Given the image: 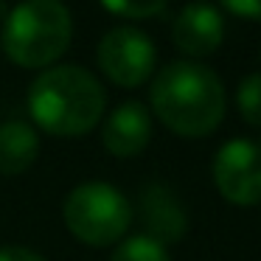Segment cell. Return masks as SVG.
Here are the masks:
<instances>
[{
	"label": "cell",
	"mask_w": 261,
	"mask_h": 261,
	"mask_svg": "<svg viewBox=\"0 0 261 261\" xmlns=\"http://www.w3.org/2000/svg\"><path fill=\"white\" fill-rule=\"evenodd\" d=\"M3 9H6V6H3V0H0V20H3V17L9 14V12H3Z\"/></svg>",
	"instance_id": "2e32d148"
},
{
	"label": "cell",
	"mask_w": 261,
	"mask_h": 261,
	"mask_svg": "<svg viewBox=\"0 0 261 261\" xmlns=\"http://www.w3.org/2000/svg\"><path fill=\"white\" fill-rule=\"evenodd\" d=\"M152 138V115L141 101H126L110 113L101 126V143L115 158H135Z\"/></svg>",
	"instance_id": "ba28073f"
},
{
	"label": "cell",
	"mask_w": 261,
	"mask_h": 261,
	"mask_svg": "<svg viewBox=\"0 0 261 261\" xmlns=\"http://www.w3.org/2000/svg\"><path fill=\"white\" fill-rule=\"evenodd\" d=\"M141 219L146 227V236L154 242H177L186 233V214L182 205L174 199V194L160 182L143 188L141 194Z\"/></svg>",
	"instance_id": "9c48e42d"
},
{
	"label": "cell",
	"mask_w": 261,
	"mask_h": 261,
	"mask_svg": "<svg viewBox=\"0 0 261 261\" xmlns=\"http://www.w3.org/2000/svg\"><path fill=\"white\" fill-rule=\"evenodd\" d=\"M40 154V138L23 121H9L0 126V174H23Z\"/></svg>",
	"instance_id": "30bf717a"
},
{
	"label": "cell",
	"mask_w": 261,
	"mask_h": 261,
	"mask_svg": "<svg viewBox=\"0 0 261 261\" xmlns=\"http://www.w3.org/2000/svg\"><path fill=\"white\" fill-rule=\"evenodd\" d=\"M222 6L230 9L239 17H250V20H261V0H222Z\"/></svg>",
	"instance_id": "5bb4252c"
},
{
	"label": "cell",
	"mask_w": 261,
	"mask_h": 261,
	"mask_svg": "<svg viewBox=\"0 0 261 261\" xmlns=\"http://www.w3.org/2000/svg\"><path fill=\"white\" fill-rule=\"evenodd\" d=\"M0 261H45V258L31 247L12 244V247H0Z\"/></svg>",
	"instance_id": "9a60e30c"
},
{
	"label": "cell",
	"mask_w": 261,
	"mask_h": 261,
	"mask_svg": "<svg viewBox=\"0 0 261 261\" xmlns=\"http://www.w3.org/2000/svg\"><path fill=\"white\" fill-rule=\"evenodd\" d=\"M152 110L171 132L202 138L225 115V87L219 76L199 62H171L152 82Z\"/></svg>",
	"instance_id": "7a4b0ae2"
},
{
	"label": "cell",
	"mask_w": 261,
	"mask_h": 261,
	"mask_svg": "<svg viewBox=\"0 0 261 261\" xmlns=\"http://www.w3.org/2000/svg\"><path fill=\"white\" fill-rule=\"evenodd\" d=\"M110 261H171L166 247L149 236H132L113 253Z\"/></svg>",
	"instance_id": "8fae6325"
},
{
	"label": "cell",
	"mask_w": 261,
	"mask_h": 261,
	"mask_svg": "<svg viewBox=\"0 0 261 261\" xmlns=\"http://www.w3.org/2000/svg\"><path fill=\"white\" fill-rule=\"evenodd\" d=\"M214 182L236 205L261 202V146L250 138H233L214 158Z\"/></svg>",
	"instance_id": "8992f818"
},
{
	"label": "cell",
	"mask_w": 261,
	"mask_h": 261,
	"mask_svg": "<svg viewBox=\"0 0 261 261\" xmlns=\"http://www.w3.org/2000/svg\"><path fill=\"white\" fill-rule=\"evenodd\" d=\"M169 0H101V6L110 14H118V17H129V20H146L154 17L166 9Z\"/></svg>",
	"instance_id": "4fadbf2b"
},
{
	"label": "cell",
	"mask_w": 261,
	"mask_h": 261,
	"mask_svg": "<svg viewBox=\"0 0 261 261\" xmlns=\"http://www.w3.org/2000/svg\"><path fill=\"white\" fill-rule=\"evenodd\" d=\"M174 45L188 57H205L216 51L225 37V17L211 3H188L171 25Z\"/></svg>",
	"instance_id": "52a82bcc"
},
{
	"label": "cell",
	"mask_w": 261,
	"mask_h": 261,
	"mask_svg": "<svg viewBox=\"0 0 261 261\" xmlns=\"http://www.w3.org/2000/svg\"><path fill=\"white\" fill-rule=\"evenodd\" d=\"M236 104L247 124L261 126V73H250L239 82Z\"/></svg>",
	"instance_id": "7c38bea8"
},
{
	"label": "cell",
	"mask_w": 261,
	"mask_h": 261,
	"mask_svg": "<svg viewBox=\"0 0 261 261\" xmlns=\"http://www.w3.org/2000/svg\"><path fill=\"white\" fill-rule=\"evenodd\" d=\"M107 93L90 70L79 65L45 68L29 87V110L40 129L57 138L85 135L98 126Z\"/></svg>",
	"instance_id": "6da1fadb"
},
{
	"label": "cell",
	"mask_w": 261,
	"mask_h": 261,
	"mask_svg": "<svg viewBox=\"0 0 261 261\" xmlns=\"http://www.w3.org/2000/svg\"><path fill=\"white\" fill-rule=\"evenodd\" d=\"M98 68L113 85L118 87H138L152 76L154 70V42L132 25H118L107 31L98 42Z\"/></svg>",
	"instance_id": "5b68a950"
},
{
	"label": "cell",
	"mask_w": 261,
	"mask_h": 261,
	"mask_svg": "<svg viewBox=\"0 0 261 261\" xmlns=\"http://www.w3.org/2000/svg\"><path fill=\"white\" fill-rule=\"evenodd\" d=\"M70 40L73 17L62 0H23L3 17L0 45L20 68H51Z\"/></svg>",
	"instance_id": "3957f363"
},
{
	"label": "cell",
	"mask_w": 261,
	"mask_h": 261,
	"mask_svg": "<svg viewBox=\"0 0 261 261\" xmlns=\"http://www.w3.org/2000/svg\"><path fill=\"white\" fill-rule=\"evenodd\" d=\"M62 216L79 242L90 247H107L126 233L132 222V205L115 186L93 180L68 194Z\"/></svg>",
	"instance_id": "277c9868"
}]
</instances>
